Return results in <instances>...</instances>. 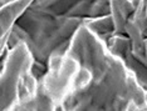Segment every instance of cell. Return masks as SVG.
<instances>
[{
	"label": "cell",
	"instance_id": "6da1fadb",
	"mask_svg": "<svg viewBox=\"0 0 147 111\" xmlns=\"http://www.w3.org/2000/svg\"><path fill=\"white\" fill-rule=\"evenodd\" d=\"M67 51L93 76L89 90L71 110H147L146 89L133 70L86 24L77 29Z\"/></svg>",
	"mask_w": 147,
	"mask_h": 111
},
{
	"label": "cell",
	"instance_id": "7a4b0ae2",
	"mask_svg": "<svg viewBox=\"0 0 147 111\" xmlns=\"http://www.w3.org/2000/svg\"><path fill=\"white\" fill-rule=\"evenodd\" d=\"M3 56L1 105L3 111L23 110L38 96L40 82L34 74L35 56L23 40L9 46Z\"/></svg>",
	"mask_w": 147,
	"mask_h": 111
},
{
	"label": "cell",
	"instance_id": "3957f363",
	"mask_svg": "<svg viewBox=\"0 0 147 111\" xmlns=\"http://www.w3.org/2000/svg\"><path fill=\"white\" fill-rule=\"evenodd\" d=\"M32 9L54 15L96 18L109 14L108 0H35Z\"/></svg>",
	"mask_w": 147,
	"mask_h": 111
},
{
	"label": "cell",
	"instance_id": "277c9868",
	"mask_svg": "<svg viewBox=\"0 0 147 111\" xmlns=\"http://www.w3.org/2000/svg\"><path fill=\"white\" fill-rule=\"evenodd\" d=\"M35 0H1V55L6 51L13 28Z\"/></svg>",
	"mask_w": 147,
	"mask_h": 111
},
{
	"label": "cell",
	"instance_id": "5b68a950",
	"mask_svg": "<svg viewBox=\"0 0 147 111\" xmlns=\"http://www.w3.org/2000/svg\"><path fill=\"white\" fill-rule=\"evenodd\" d=\"M109 14L115 24L113 35L126 34V24L135 13V4L132 0H108Z\"/></svg>",
	"mask_w": 147,
	"mask_h": 111
},
{
	"label": "cell",
	"instance_id": "8992f818",
	"mask_svg": "<svg viewBox=\"0 0 147 111\" xmlns=\"http://www.w3.org/2000/svg\"><path fill=\"white\" fill-rule=\"evenodd\" d=\"M83 24H86L93 33L101 36L106 43L115 33V24H113L111 14L96 16V18H84Z\"/></svg>",
	"mask_w": 147,
	"mask_h": 111
}]
</instances>
